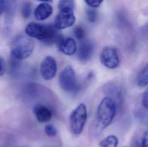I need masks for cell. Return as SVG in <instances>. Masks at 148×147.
Returning a JSON list of instances; mask_svg holds the SVG:
<instances>
[{"label":"cell","mask_w":148,"mask_h":147,"mask_svg":"<svg viewBox=\"0 0 148 147\" xmlns=\"http://www.w3.org/2000/svg\"><path fill=\"white\" fill-rule=\"evenodd\" d=\"M59 30L53 24H42L31 22L25 28L27 36L34 38L48 45L57 44L62 37Z\"/></svg>","instance_id":"1"},{"label":"cell","mask_w":148,"mask_h":147,"mask_svg":"<svg viewBox=\"0 0 148 147\" xmlns=\"http://www.w3.org/2000/svg\"><path fill=\"white\" fill-rule=\"evenodd\" d=\"M116 104L108 97L103 98L100 102L97 113V122L98 130L101 131L109 126L115 116Z\"/></svg>","instance_id":"2"},{"label":"cell","mask_w":148,"mask_h":147,"mask_svg":"<svg viewBox=\"0 0 148 147\" xmlns=\"http://www.w3.org/2000/svg\"><path fill=\"white\" fill-rule=\"evenodd\" d=\"M34 47V41L28 36L19 35L13 40L10 45L12 56L18 60L25 59L30 56Z\"/></svg>","instance_id":"3"},{"label":"cell","mask_w":148,"mask_h":147,"mask_svg":"<svg viewBox=\"0 0 148 147\" xmlns=\"http://www.w3.org/2000/svg\"><path fill=\"white\" fill-rule=\"evenodd\" d=\"M87 119V108L85 104H80L70 115V126L73 133L79 135L82 133Z\"/></svg>","instance_id":"4"},{"label":"cell","mask_w":148,"mask_h":147,"mask_svg":"<svg viewBox=\"0 0 148 147\" xmlns=\"http://www.w3.org/2000/svg\"><path fill=\"white\" fill-rule=\"evenodd\" d=\"M59 83L61 89L69 93H75L79 89L73 68L68 66L60 73Z\"/></svg>","instance_id":"5"},{"label":"cell","mask_w":148,"mask_h":147,"mask_svg":"<svg viewBox=\"0 0 148 147\" xmlns=\"http://www.w3.org/2000/svg\"><path fill=\"white\" fill-rule=\"evenodd\" d=\"M55 20L54 26L58 30L72 26L75 22L73 9L70 8L59 9Z\"/></svg>","instance_id":"6"},{"label":"cell","mask_w":148,"mask_h":147,"mask_svg":"<svg viewBox=\"0 0 148 147\" xmlns=\"http://www.w3.org/2000/svg\"><path fill=\"white\" fill-rule=\"evenodd\" d=\"M100 60L102 64L109 69H116L120 65L117 51L111 47H106L103 49L100 54Z\"/></svg>","instance_id":"7"},{"label":"cell","mask_w":148,"mask_h":147,"mask_svg":"<svg viewBox=\"0 0 148 147\" xmlns=\"http://www.w3.org/2000/svg\"><path fill=\"white\" fill-rule=\"evenodd\" d=\"M57 70V63L52 56L46 57L41 63L40 72L45 80H49L55 77Z\"/></svg>","instance_id":"8"},{"label":"cell","mask_w":148,"mask_h":147,"mask_svg":"<svg viewBox=\"0 0 148 147\" xmlns=\"http://www.w3.org/2000/svg\"><path fill=\"white\" fill-rule=\"evenodd\" d=\"M94 51L93 43L89 41H82L77 50V58L82 62H87L91 59Z\"/></svg>","instance_id":"9"},{"label":"cell","mask_w":148,"mask_h":147,"mask_svg":"<svg viewBox=\"0 0 148 147\" xmlns=\"http://www.w3.org/2000/svg\"><path fill=\"white\" fill-rule=\"evenodd\" d=\"M56 45L60 51L66 55H73L77 50L76 43L70 37H62Z\"/></svg>","instance_id":"10"},{"label":"cell","mask_w":148,"mask_h":147,"mask_svg":"<svg viewBox=\"0 0 148 147\" xmlns=\"http://www.w3.org/2000/svg\"><path fill=\"white\" fill-rule=\"evenodd\" d=\"M107 92L110 95L108 97L114 102L116 107L121 108L124 102V94L121 87L114 84H110L108 85Z\"/></svg>","instance_id":"11"},{"label":"cell","mask_w":148,"mask_h":147,"mask_svg":"<svg viewBox=\"0 0 148 147\" xmlns=\"http://www.w3.org/2000/svg\"><path fill=\"white\" fill-rule=\"evenodd\" d=\"M39 4L35 9L34 16L38 20L42 21L48 18L53 13V8L47 1Z\"/></svg>","instance_id":"12"},{"label":"cell","mask_w":148,"mask_h":147,"mask_svg":"<svg viewBox=\"0 0 148 147\" xmlns=\"http://www.w3.org/2000/svg\"><path fill=\"white\" fill-rule=\"evenodd\" d=\"M34 112L39 122L42 123L47 122L52 118V112L48 108L44 105H36L34 108Z\"/></svg>","instance_id":"13"},{"label":"cell","mask_w":148,"mask_h":147,"mask_svg":"<svg viewBox=\"0 0 148 147\" xmlns=\"http://www.w3.org/2000/svg\"><path fill=\"white\" fill-rule=\"evenodd\" d=\"M136 82L138 86L142 88L148 85V64H146L139 72Z\"/></svg>","instance_id":"14"},{"label":"cell","mask_w":148,"mask_h":147,"mask_svg":"<svg viewBox=\"0 0 148 147\" xmlns=\"http://www.w3.org/2000/svg\"><path fill=\"white\" fill-rule=\"evenodd\" d=\"M119 140L115 135H110L101 141L99 143L100 147H117Z\"/></svg>","instance_id":"15"},{"label":"cell","mask_w":148,"mask_h":147,"mask_svg":"<svg viewBox=\"0 0 148 147\" xmlns=\"http://www.w3.org/2000/svg\"><path fill=\"white\" fill-rule=\"evenodd\" d=\"M32 10V4L30 2L26 1L22 4L21 7V14L23 17L27 19L30 16Z\"/></svg>","instance_id":"16"},{"label":"cell","mask_w":148,"mask_h":147,"mask_svg":"<svg viewBox=\"0 0 148 147\" xmlns=\"http://www.w3.org/2000/svg\"><path fill=\"white\" fill-rule=\"evenodd\" d=\"M75 38L79 41H82L85 37V32L84 29L80 26H76L74 28L73 30Z\"/></svg>","instance_id":"17"},{"label":"cell","mask_w":148,"mask_h":147,"mask_svg":"<svg viewBox=\"0 0 148 147\" xmlns=\"http://www.w3.org/2000/svg\"><path fill=\"white\" fill-rule=\"evenodd\" d=\"M58 7L59 9L66 8H70L74 9L75 8V1L72 0L60 1H59Z\"/></svg>","instance_id":"18"},{"label":"cell","mask_w":148,"mask_h":147,"mask_svg":"<svg viewBox=\"0 0 148 147\" xmlns=\"http://www.w3.org/2000/svg\"><path fill=\"white\" fill-rule=\"evenodd\" d=\"M45 132L49 137H55L57 134V130L54 126L49 124L46 126L45 128Z\"/></svg>","instance_id":"19"},{"label":"cell","mask_w":148,"mask_h":147,"mask_svg":"<svg viewBox=\"0 0 148 147\" xmlns=\"http://www.w3.org/2000/svg\"><path fill=\"white\" fill-rule=\"evenodd\" d=\"M87 16L89 21L91 22H95L97 20L98 14L96 10L88 9L87 11Z\"/></svg>","instance_id":"20"},{"label":"cell","mask_w":148,"mask_h":147,"mask_svg":"<svg viewBox=\"0 0 148 147\" xmlns=\"http://www.w3.org/2000/svg\"><path fill=\"white\" fill-rule=\"evenodd\" d=\"M139 147H148V129L143 135Z\"/></svg>","instance_id":"21"},{"label":"cell","mask_w":148,"mask_h":147,"mask_svg":"<svg viewBox=\"0 0 148 147\" xmlns=\"http://www.w3.org/2000/svg\"><path fill=\"white\" fill-rule=\"evenodd\" d=\"M147 111H142L139 112L138 115L141 120L145 123H148V110Z\"/></svg>","instance_id":"22"},{"label":"cell","mask_w":148,"mask_h":147,"mask_svg":"<svg viewBox=\"0 0 148 147\" xmlns=\"http://www.w3.org/2000/svg\"><path fill=\"white\" fill-rule=\"evenodd\" d=\"M142 103L144 108L148 110V88L143 94Z\"/></svg>","instance_id":"23"},{"label":"cell","mask_w":148,"mask_h":147,"mask_svg":"<svg viewBox=\"0 0 148 147\" xmlns=\"http://www.w3.org/2000/svg\"><path fill=\"white\" fill-rule=\"evenodd\" d=\"M6 70V63L2 57L0 56V77L4 74Z\"/></svg>","instance_id":"24"},{"label":"cell","mask_w":148,"mask_h":147,"mask_svg":"<svg viewBox=\"0 0 148 147\" xmlns=\"http://www.w3.org/2000/svg\"><path fill=\"white\" fill-rule=\"evenodd\" d=\"M85 2L87 3V5H88L90 7H97L100 6L101 3H102L103 1H85Z\"/></svg>","instance_id":"25"},{"label":"cell","mask_w":148,"mask_h":147,"mask_svg":"<svg viewBox=\"0 0 148 147\" xmlns=\"http://www.w3.org/2000/svg\"><path fill=\"white\" fill-rule=\"evenodd\" d=\"M8 1H0V16L6 10Z\"/></svg>","instance_id":"26"}]
</instances>
